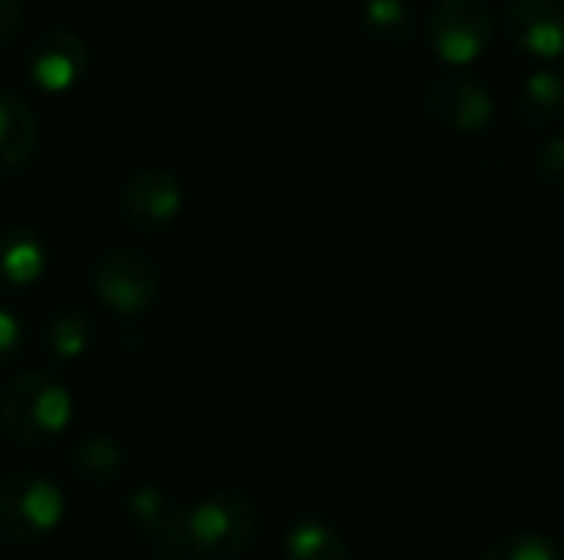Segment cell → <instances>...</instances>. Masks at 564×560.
Masks as SVG:
<instances>
[{"label": "cell", "mask_w": 564, "mask_h": 560, "mask_svg": "<svg viewBox=\"0 0 564 560\" xmlns=\"http://www.w3.org/2000/svg\"><path fill=\"white\" fill-rule=\"evenodd\" d=\"M482 560H564V548L555 538L522 531V535H509L496 541Z\"/></svg>", "instance_id": "cell-18"}, {"label": "cell", "mask_w": 564, "mask_h": 560, "mask_svg": "<svg viewBox=\"0 0 564 560\" xmlns=\"http://www.w3.org/2000/svg\"><path fill=\"white\" fill-rule=\"evenodd\" d=\"M36 145L40 125L33 109L13 92H0V182L23 175L36 155Z\"/></svg>", "instance_id": "cell-11"}, {"label": "cell", "mask_w": 564, "mask_h": 560, "mask_svg": "<svg viewBox=\"0 0 564 560\" xmlns=\"http://www.w3.org/2000/svg\"><path fill=\"white\" fill-rule=\"evenodd\" d=\"M93 340V320L83 310H59L50 323H46V350L56 360H76L86 353Z\"/></svg>", "instance_id": "cell-16"}, {"label": "cell", "mask_w": 564, "mask_h": 560, "mask_svg": "<svg viewBox=\"0 0 564 560\" xmlns=\"http://www.w3.org/2000/svg\"><path fill=\"white\" fill-rule=\"evenodd\" d=\"M63 518L59 488L40 472H13L0 482V538L10 545L43 541Z\"/></svg>", "instance_id": "cell-3"}, {"label": "cell", "mask_w": 564, "mask_h": 560, "mask_svg": "<svg viewBox=\"0 0 564 560\" xmlns=\"http://www.w3.org/2000/svg\"><path fill=\"white\" fill-rule=\"evenodd\" d=\"M430 116L453 132L476 135L492 122V96L476 79H436L426 89Z\"/></svg>", "instance_id": "cell-9"}, {"label": "cell", "mask_w": 564, "mask_h": 560, "mask_svg": "<svg viewBox=\"0 0 564 560\" xmlns=\"http://www.w3.org/2000/svg\"><path fill=\"white\" fill-rule=\"evenodd\" d=\"M564 106V83L555 73H535L519 89V119L525 125H549Z\"/></svg>", "instance_id": "cell-15"}, {"label": "cell", "mask_w": 564, "mask_h": 560, "mask_svg": "<svg viewBox=\"0 0 564 560\" xmlns=\"http://www.w3.org/2000/svg\"><path fill=\"white\" fill-rule=\"evenodd\" d=\"M364 26H367L370 36H377L383 43H400V40H410L413 17L403 7V0H367Z\"/></svg>", "instance_id": "cell-17"}, {"label": "cell", "mask_w": 564, "mask_h": 560, "mask_svg": "<svg viewBox=\"0 0 564 560\" xmlns=\"http://www.w3.org/2000/svg\"><path fill=\"white\" fill-rule=\"evenodd\" d=\"M23 23H26L23 0H0V50L10 46L20 36Z\"/></svg>", "instance_id": "cell-21"}, {"label": "cell", "mask_w": 564, "mask_h": 560, "mask_svg": "<svg viewBox=\"0 0 564 560\" xmlns=\"http://www.w3.org/2000/svg\"><path fill=\"white\" fill-rule=\"evenodd\" d=\"M119 215L139 234H155L169 228L185 205L182 182L165 168H139L119 188Z\"/></svg>", "instance_id": "cell-5"}, {"label": "cell", "mask_w": 564, "mask_h": 560, "mask_svg": "<svg viewBox=\"0 0 564 560\" xmlns=\"http://www.w3.org/2000/svg\"><path fill=\"white\" fill-rule=\"evenodd\" d=\"M539 178L552 188H564V135H555L542 145L539 155Z\"/></svg>", "instance_id": "cell-19"}, {"label": "cell", "mask_w": 564, "mask_h": 560, "mask_svg": "<svg viewBox=\"0 0 564 560\" xmlns=\"http://www.w3.org/2000/svg\"><path fill=\"white\" fill-rule=\"evenodd\" d=\"M261 515L258 505L241 492H218L188 508L185 518V554L205 560H235L258 541Z\"/></svg>", "instance_id": "cell-2"}, {"label": "cell", "mask_w": 564, "mask_h": 560, "mask_svg": "<svg viewBox=\"0 0 564 560\" xmlns=\"http://www.w3.org/2000/svg\"><path fill=\"white\" fill-rule=\"evenodd\" d=\"M126 508H129V521L139 528V535H145L149 541H155L165 551L185 554V518H188L185 505L169 498L162 488L142 485L129 495Z\"/></svg>", "instance_id": "cell-10"}, {"label": "cell", "mask_w": 564, "mask_h": 560, "mask_svg": "<svg viewBox=\"0 0 564 560\" xmlns=\"http://www.w3.org/2000/svg\"><path fill=\"white\" fill-rule=\"evenodd\" d=\"M50 251L30 228H10L0 234V281L7 287H30L43 277Z\"/></svg>", "instance_id": "cell-12"}, {"label": "cell", "mask_w": 564, "mask_h": 560, "mask_svg": "<svg viewBox=\"0 0 564 560\" xmlns=\"http://www.w3.org/2000/svg\"><path fill=\"white\" fill-rule=\"evenodd\" d=\"M73 416L69 389L46 370L13 376L0 393V432L26 449L56 439Z\"/></svg>", "instance_id": "cell-1"}, {"label": "cell", "mask_w": 564, "mask_h": 560, "mask_svg": "<svg viewBox=\"0 0 564 560\" xmlns=\"http://www.w3.org/2000/svg\"><path fill=\"white\" fill-rule=\"evenodd\" d=\"M492 36V13L486 0H440L430 17L433 50L453 63H473Z\"/></svg>", "instance_id": "cell-6"}, {"label": "cell", "mask_w": 564, "mask_h": 560, "mask_svg": "<svg viewBox=\"0 0 564 560\" xmlns=\"http://www.w3.org/2000/svg\"><path fill=\"white\" fill-rule=\"evenodd\" d=\"M288 560H350L347 541L324 521H301L288 535Z\"/></svg>", "instance_id": "cell-14"}, {"label": "cell", "mask_w": 564, "mask_h": 560, "mask_svg": "<svg viewBox=\"0 0 564 560\" xmlns=\"http://www.w3.org/2000/svg\"><path fill=\"white\" fill-rule=\"evenodd\" d=\"M89 284L102 307H109L119 317H135L149 310L159 297V267L142 251L112 248L102 257H96Z\"/></svg>", "instance_id": "cell-4"}, {"label": "cell", "mask_w": 564, "mask_h": 560, "mask_svg": "<svg viewBox=\"0 0 564 560\" xmlns=\"http://www.w3.org/2000/svg\"><path fill=\"white\" fill-rule=\"evenodd\" d=\"M86 69H89V46L79 33L66 26H53L40 33L23 56V73L43 92L73 89L86 76Z\"/></svg>", "instance_id": "cell-7"}, {"label": "cell", "mask_w": 564, "mask_h": 560, "mask_svg": "<svg viewBox=\"0 0 564 560\" xmlns=\"http://www.w3.org/2000/svg\"><path fill=\"white\" fill-rule=\"evenodd\" d=\"M509 40L539 59L564 56V0H516L506 10Z\"/></svg>", "instance_id": "cell-8"}, {"label": "cell", "mask_w": 564, "mask_h": 560, "mask_svg": "<svg viewBox=\"0 0 564 560\" xmlns=\"http://www.w3.org/2000/svg\"><path fill=\"white\" fill-rule=\"evenodd\" d=\"M126 465V449L112 436H86L66 455V469L83 485H109Z\"/></svg>", "instance_id": "cell-13"}, {"label": "cell", "mask_w": 564, "mask_h": 560, "mask_svg": "<svg viewBox=\"0 0 564 560\" xmlns=\"http://www.w3.org/2000/svg\"><path fill=\"white\" fill-rule=\"evenodd\" d=\"M20 347H23V327L10 310L0 307V366L10 363L20 353Z\"/></svg>", "instance_id": "cell-20"}]
</instances>
